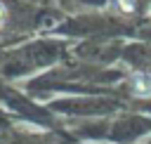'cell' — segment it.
Here are the masks:
<instances>
[{
  "label": "cell",
  "mask_w": 151,
  "mask_h": 144,
  "mask_svg": "<svg viewBox=\"0 0 151 144\" xmlns=\"http://www.w3.org/2000/svg\"><path fill=\"white\" fill-rule=\"evenodd\" d=\"M132 90L137 97H151V76L149 73H134L132 76Z\"/></svg>",
  "instance_id": "cell-1"
},
{
  "label": "cell",
  "mask_w": 151,
  "mask_h": 144,
  "mask_svg": "<svg viewBox=\"0 0 151 144\" xmlns=\"http://www.w3.org/2000/svg\"><path fill=\"white\" fill-rule=\"evenodd\" d=\"M118 2H120V9H123V12H132V9H134L132 0H118Z\"/></svg>",
  "instance_id": "cell-2"
},
{
  "label": "cell",
  "mask_w": 151,
  "mask_h": 144,
  "mask_svg": "<svg viewBox=\"0 0 151 144\" xmlns=\"http://www.w3.org/2000/svg\"><path fill=\"white\" fill-rule=\"evenodd\" d=\"M5 19H7V9H5V5L0 2V26L5 24Z\"/></svg>",
  "instance_id": "cell-3"
}]
</instances>
